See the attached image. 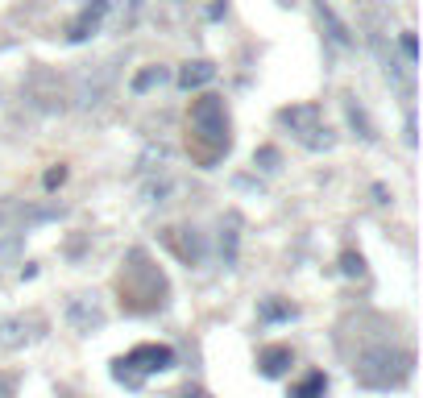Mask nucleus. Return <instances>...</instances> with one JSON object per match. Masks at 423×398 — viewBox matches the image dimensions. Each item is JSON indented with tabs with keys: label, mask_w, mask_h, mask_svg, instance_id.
I'll return each mask as SVG.
<instances>
[{
	"label": "nucleus",
	"mask_w": 423,
	"mask_h": 398,
	"mask_svg": "<svg viewBox=\"0 0 423 398\" xmlns=\"http://www.w3.org/2000/svg\"><path fill=\"white\" fill-rule=\"evenodd\" d=\"M411 365H415V357H411L407 349L374 345V349L357 352L352 374H357L361 386H370V390H390V386H402V382L411 377Z\"/></svg>",
	"instance_id": "obj_1"
},
{
	"label": "nucleus",
	"mask_w": 423,
	"mask_h": 398,
	"mask_svg": "<svg viewBox=\"0 0 423 398\" xmlns=\"http://www.w3.org/2000/svg\"><path fill=\"white\" fill-rule=\"evenodd\" d=\"M191 129L208 141L212 150H229V112L220 95H199L191 104Z\"/></svg>",
	"instance_id": "obj_2"
},
{
	"label": "nucleus",
	"mask_w": 423,
	"mask_h": 398,
	"mask_svg": "<svg viewBox=\"0 0 423 398\" xmlns=\"http://www.w3.org/2000/svg\"><path fill=\"white\" fill-rule=\"evenodd\" d=\"M282 125H291V133L303 141L307 150H328L332 133L324 125H315V108H282Z\"/></svg>",
	"instance_id": "obj_3"
},
{
	"label": "nucleus",
	"mask_w": 423,
	"mask_h": 398,
	"mask_svg": "<svg viewBox=\"0 0 423 398\" xmlns=\"http://www.w3.org/2000/svg\"><path fill=\"white\" fill-rule=\"evenodd\" d=\"M129 370L137 377L145 374H162V370H170L174 365V349H166V345H137V349L129 352V357H120Z\"/></svg>",
	"instance_id": "obj_4"
},
{
	"label": "nucleus",
	"mask_w": 423,
	"mask_h": 398,
	"mask_svg": "<svg viewBox=\"0 0 423 398\" xmlns=\"http://www.w3.org/2000/svg\"><path fill=\"white\" fill-rule=\"evenodd\" d=\"M108 9H113V0H92L79 17H75V25H70V42H83V38H92L95 29H100V21L108 17Z\"/></svg>",
	"instance_id": "obj_5"
},
{
	"label": "nucleus",
	"mask_w": 423,
	"mask_h": 398,
	"mask_svg": "<svg viewBox=\"0 0 423 398\" xmlns=\"http://www.w3.org/2000/svg\"><path fill=\"white\" fill-rule=\"evenodd\" d=\"M212 79H216V67H212L208 58H195L187 67L179 70V88L183 92H199V88H208Z\"/></svg>",
	"instance_id": "obj_6"
},
{
	"label": "nucleus",
	"mask_w": 423,
	"mask_h": 398,
	"mask_svg": "<svg viewBox=\"0 0 423 398\" xmlns=\"http://www.w3.org/2000/svg\"><path fill=\"white\" fill-rule=\"evenodd\" d=\"M67 315H70V324H75L79 332H92V328H100V324H104V311H100L92 299H70Z\"/></svg>",
	"instance_id": "obj_7"
},
{
	"label": "nucleus",
	"mask_w": 423,
	"mask_h": 398,
	"mask_svg": "<svg viewBox=\"0 0 423 398\" xmlns=\"http://www.w3.org/2000/svg\"><path fill=\"white\" fill-rule=\"evenodd\" d=\"M108 79H113V67H100V70H95V79L88 75V79H83V88H79V108H92V104H100V100H104V92H108Z\"/></svg>",
	"instance_id": "obj_8"
},
{
	"label": "nucleus",
	"mask_w": 423,
	"mask_h": 398,
	"mask_svg": "<svg viewBox=\"0 0 423 398\" xmlns=\"http://www.w3.org/2000/svg\"><path fill=\"white\" fill-rule=\"evenodd\" d=\"M291 361H295V357H291V349H282V345H274V349H266L261 352V377H282L286 374V370H291Z\"/></svg>",
	"instance_id": "obj_9"
},
{
	"label": "nucleus",
	"mask_w": 423,
	"mask_h": 398,
	"mask_svg": "<svg viewBox=\"0 0 423 398\" xmlns=\"http://www.w3.org/2000/svg\"><path fill=\"white\" fill-rule=\"evenodd\" d=\"M315 13H320V21L328 25L332 42H336V46H349V42H352V38H349V25H345L340 17H336V13H332V4H328V0H315Z\"/></svg>",
	"instance_id": "obj_10"
},
{
	"label": "nucleus",
	"mask_w": 423,
	"mask_h": 398,
	"mask_svg": "<svg viewBox=\"0 0 423 398\" xmlns=\"http://www.w3.org/2000/svg\"><path fill=\"white\" fill-rule=\"evenodd\" d=\"M236 245H241V233H236V220H229V229L220 233V258H224V266H236Z\"/></svg>",
	"instance_id": "obj_11"
},
{
	"label": "nucleus",
	"mask_w": 423,
	"mask_h": 398,
	"mask_svg": "<svg viewBox=\"0 0 423 398\" xmlns=\"http://www.w3.org/2000/svg\"><path fill=\"white\" fill-rule=\"evenodd\" d=\"M324 394H328V377H324V374H311L303 386H295V390H291V398H324Z\"/></svg>",
	"instance_id": "obj_12"
},
{
	"label": "nucleus",
	"mask_w": 423,
	"mask_h": 398,
	"mask_svg": "<svg viewBox=\"0 0 423 398\" xmlns=\"http://www.w3.org/2000/svg\"><path fill=\"white\" fill-rule=\"evenodd\" d=\"M158 83H166V67H145L133 75V92H150V88H158Z\"/></svg>",
	"instance_id": "obj_13"
},
{
	"label": "nucleus",
	"mask_w": 423,
	"mask_h": 398,
	"mask_svg": "<svg viewBox=\"0 0 423 398\" xmlns=\"http://www.w3.org/2000/svg\"><path fill=\"white\" fill-rule=\"evenodd\" d=\"M345 112H349V125L357 129V133H361V137H365V141H374V125H370V117H365V112H361L357 104H345Z\"/></svg>",
	"instance_id": "obj_14"
},
{
	"label": "nucleus",
	"mask_w": 423,
	"mask_h": 398,
	"mask_svg": "<svg viewBox=\"0 0 423 398\" xmlns=\"http://www.w3.org/2000/svg\"><path fill=\"white\" fill-rule=\"evenodd\" d=\"M254 162L261 166V170H278V162H282V154L274 150V145H261L258 154H254Z\"/></svg>",
	"instance_id": "obj_15"
},
{
	"label": "nucleus",
	"mask_w": 423,
	"mask_h": 398,
	"mask_svg": "<svg viewBox=\"0 0 423 398\" xmlns=\"http://www.w3.org/2000/svg\"><path fill=\"white\" fill-rule=\"evenodd\" d=\"M340 274H345V278H361V274H365L361 253H345V258H340Z\"/></svg>",
	"instance_id": "obj_16"
},
{
	"label": "nucleus",
	"mask_w": 423,
	"mask_h": 398,
	"mask_svg": "<svg viewBox=\"0 0 423 398\" xmlns=\"http://www.w3.org/2000/svg\"><path fill=\"white\" fill-rule=\"evenodd\" d=\"M21 320H9V324H4V328H0V345H9V349H13V345H21L25 336H21Z\"/></svg>",
	"instance_id": "obj_17"
},
{
	"label": "nucleus",
	"mask_w": 423,
	"mask_h": 398,
	"mask_svg": "<svg viewBox=\"0 0 423 398\" xmlns=\"http://www.w3.org/2000/svg\"><path fill=\"white\" fill-rule=\"evenodd\" d=\"M183 233H187V236H183V253H187L191 261H199V258H204V245H199L195 229H183Z\"/></svg>",
	"instance_id": "obj_18"
},
{
	"label": "nucleus",
	"mask_w": 423,
	"mask_h": 398,
	"mask_svg": "<svg viewBox=\"0 0 423 398\" xmlns=\"http://www.w3.org/2000/svg\"><path fill=\"white\" fill-rule=\"evenodd\" d=\"M399 46H402V58H407V63H419V42H415V33H411V29L399 38Z\"/></svg>",
	"instance_id": "obj_19"
},
{
	"label": "nucleus",
	"mask_w": 423,
	"mask_h": 398,
	"mask_svg": "<svg viewBox=\"0 0 423 398\" xmlns=\"http://www.w3.org/2000/svg\"><path fill=\"white\" fill-rule=\"evenodd\" d=\"M261 315H266V320H291V315H295V307H278V303H266V307H261Z\"/></svg>",
	"instance_id": "obj_20"
},
{
	"label": "nucleus",
	"mask_w": 423,
	"mask_h": 398,
	"mask_svg": "<svg viewBox=\"0 0 423 398\" xmlns=\"http://www.w3.org/2000/svg\"><path fill=\"white\" fill-rule=\"evenodd\" d=\"M63 179H67V166H54V170H46V179H42V183H46V187L54 191L58 183H63Z\"/></svg>",
	"instance_id": "obj_21"
},
{
	"label": "nucleus",
	"mask_w": 423,
	"mask_h": 398,
	"mask_svg": "<svg viewBox=\"0 0 423 398\" xmlns=\"http://www.w3.org/2000/svg\"><path fill=\"white\" fill-rule=\"evenodd\" d=\"M183 398H208V394H204L199 386H187V390H183Z\"/></svg>",
	"instance_id": "obj_22"
}]
</instances>
